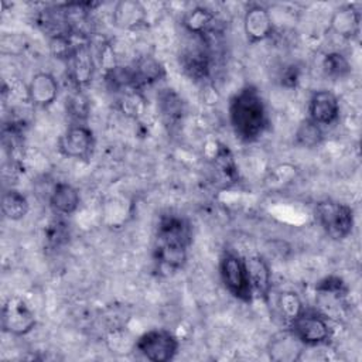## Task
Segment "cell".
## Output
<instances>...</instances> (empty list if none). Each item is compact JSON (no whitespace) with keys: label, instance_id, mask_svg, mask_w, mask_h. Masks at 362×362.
Instances as JSON below:
<instances>
[{"label":"cell","instance_id":"obj_1","mask_svg":"<svg viewBox=\"0 0 362 362\" xmlns=\"http://www.w3.org/2000/svg\"><path fill=\"white\" fill-rule=\"evenodd\" d=\"M229 122L236 137L243 143L256 141L269 127V113L259 89L246 85L229 100Z\"/></svg>","mask_w":362,"mask_h":362},{"label":"cell","instance_id":"obj_2","mask_svg":"<svg viewBox=\"0 0 362 362\" xmlns=\"http://www.w3.org/2000/svg\"><path fill=\"white\" fill-rule=\"evenodd\" d=\"M191 243L189 223L177 215H165L160 219L154 259L161 272H178L187 263V249Z\"/></svg>","mask_w":362,"mask_h":362},{"label":"cell","instance_id":"obj_3","mask_svg":"<svg viewBox=\"0 0 362 362\" xmlns=\"http://www.w3.org/2000/svg\"><path fill=\"white\" fill-rule=\"evenodd\" d=\"M315 218L325 235L332 240H344L354 228V211L349 205L324 199L315 205Z\"/></svg>","mask_w":362,"mask_h":362},{"label":"cell","instance_id":"obj_4","mask_svg":"<svg viewBox=\"0 0 362 362\" xmlns=\"http://www.w3.org/2000/svg\"><path fill=\"white\" fill-rule=\"evenodd\" d=\"M219 276L229 294L242 303H252L255 294L243 257L233 252H225L219 260Z\"/></svg>","mask_w":362,"mask_h":362},{"label":"cell","instance_id":"obj_5","mask_svg":"<svg viewBox=\"0 0 362 362\" xmlns=\"http://www.w3.org/2000/svg\"><path fill=\"white\" fill-rule=\"evenodd\" d=\"M288 329L304 346H320L331 338L328 317L315 310L304 308L288 322Z\"/></svg>","mask_w":362,"mask_h":362},{"label":"cell","instance_id":"obj_6","mask_svg":"<svg viewBox=\"0 0 362 362\" xmlns=\"http://www.w3.org/2000/svg\"><path fill=\"white\" fill-rule=\"evenodd\" d=\"M136 349L151 362H168L178 351L177 337L164 328H154L139 337Z\"/></svg>","mask_w":362,"mask_h":362},{"label":"cell","instance_id":"obj_7","mask_svg":"<svg viewBox=\"0 0 362 362\" xmlns=\"http://www.w3.org/2000/svg\"><path fill=\"white\" fill-rule=\"evenodd\" d=\"M35 314L20 297H10L1 310V328L14 337H24L34 329Z\"/></svg>","mask_w":362,"mask_h":362},{"label":"cell","instance_id":"obj_8","mask_svg":"<svg viewBox=\"0 0 362 362\" xmlns=\"http://www.w3.org/2000/svg\"><path fill=\"white\" fill-rule=\"evenodd\" d=\"M58 146L65 157L86 158L95 147L93 132L85 124H72L62 133Z\"/></svg>","mask_w":362,"mask_h":362},{"label":"cell","instance_id":"obj_9","mask_svg":"<svg viewBox=\"0 0 362 362\" xmlns=\"http://www.w3.org/2000/svg\"><path fill=\"white\" fill-rule=\"evenodd\" d=\"M66 65L68 76L74 88L81 90L82 88L88 86L93 78L95 71V62L89 44L85 41L76 42L71 57L66 61Z\"/></svg>","mask_w":362,"mask_h":362},{"label":"cell","instance_id":"obj_10","mask_svg":"<svg viewBox=\"0 0 362 362\" xmlns=\"http://www.w3.org/2000/svg\"><path fill=\"white\" fill-rule=\"evenodd\" d=\"M339 116V102L335 93L328 89L314 92L308 100V117L317 124L328 126Z\"/></svg>","mask_w":362,"mask_h":362},{"label":"cell","instance_id":"obj_11","mask_svg":"<svg viewBox=\"0 0 362 362\" xmlns=\"http://www.w3.org/2000/svg\"><path fill=\"white\" fill-rule=\"evenodd\" d=\"M243 31L249 42H260L273 34V21L266 7L250 6L243 16Z\"/></svg>","mask_w":362,"mask_h":362},{"label":"cell","instance_id":"obj_12","mask_svg":"<svg viewBox=\"0 0 362 362\" xmlns=\"http://www.w3.org/2000/svg\"><path fill=\"white\" fill-rule=\"evenodd\" d=\"M112 21L119 30L132 31L146 25L147 10L137 0H120L115 4Z\"/></svg>","mask_w":362,"mask_h":362},{"label":"cell","instance_id":"obj_13","mask_svg":"<svg viewBox=\"0 0 362 362\" xmlns=\"http://www.w3.org/2000/svg\"><path fill=\"white\" fill-rule=\"evenodd\" d=\"M58 82L49 72H37L31 76L27 86V96L30 102L40 107L52 105L58 96Z\"/></svg>","mask_w":362,"mask_h":362},{"label":"cell","instance_id":"obj_14","mask_svg":"<svg viewBox=\"0 0 362 362\" xmlns=\"http://www.w3.org/2000/svg\"><path fill=\"white\" fill-rule=\"evenodd\" d=\"M245 264L253 294L267 303L272 291V272L269 263L260 255H252L245 259Z\"/></svg>","mask_w":362,"mask_h":362},{"label":"cell","instance_id":"obj_15","mask_svg":"<svg viewBox=\"0 0 362 362\" xmlns=\"http://www.w3.org/2000/svg\"><path fill=\"white\" fill-rule=\"evenodd\" d=\"M361 13L354 4L337 7L329 20V30L341 38H354L359 34Z\"/></svg>","mask_w":362,"mask_h":362},{"label":"cell","instance_id":"obj_16","mask_svg":"<svg viewBox=\"0 0 362 362\" xmlns=\"http://www.w3.org/2000/svg\"><path fill=\"white\" fill-rule=\"evenodd\" d=\"M79 192L78 189L64 181L57 182L49 194V206L57 215H71L79 206Z\"/></svg>","mask_w":362,"mask_h":362},{"label":"cell","instance_id":"obj_17","mask_svg":"<svg viewBox=\"0 0 362 362\" xmlns=\"http://www.w3.org/2000/svg\"><path fill=\"white\" fill-rule=\"evenodd\" d=\"M303 348L304 345L288 329L287 332L280 334L272 339L267 352L273 361L291 362L300 359Z\"/></svg>","mask_w":362,"mask_h":362},{"label":"cell","instance_id":"obj_18","mask_svg":"<svg viewBox=\"0 0 362 362\" xmlns=\"http://www.w3.org/2000/svg\"><path fill=\"white\" fill-rule=\"evenodd\" d=\"M181 65L189 78L194 81H204L209 75V54L205 48L187 49L181 55Z\"/></svg>","mask_w":362,"mask_h":362},{"label":"cell","instance_id":"obj_19","mask_svg":"<svg viewBox=\"0 0 362 362\" xmlns=\"http://www.w3.org/2000/svg\"><path fill=\"white\" fill-rule=\"evenodd\" d=\"M133 72H134L136 85L139 90L143 86L153 85L154 82L160 81L165 75V69L161 65V62L150 55H146L137 59L133 66Z\"/></svg>","mask_w":362,"mask_h":362},{"label":"cell","instance_id":"obj_20","mask_svg":"<svg viewBox=\"0 0 362 362\" xmlns=\"http://www.w3.org/2000/svg\"><path fill=\"white\" fill-rule=\"evenodd\" d=\"M215 24V14L202 6H197L194 8H191L182 20V25L184 28L192 34V35H198V37H205L208 33H211L212 27Z\"/></svg>","mask_w":362,"mask_h":362},{"label":"cell","instance_id":"obj_21","mask_svg":"<svg viewBox=\"0 0 362 362\" xmlns=\"http://www.w3.org/2000/svg\"><path fill=\"white\" fill-rule=\"evenodd\" d=\"M30 209V204L27 197L18 189L10 188L3 192L1 197V212L10 221L23 219Z\"/></svg>","mask_w":362,"mask_h":362},{"label":"cell","instance_id":"obj_22","mask_svg":"<svg viewBox=\"0 0 362 362\" xmlns=\"http://www.w3.org/2000/svg\"><path fill=\"white\" fill-rule=\"evenodd\" d=\"M158 110L167 124H175L184 115L182 99L173 89H163L157 98Z\"/></svg>","mask_w":362,"mask_h":362},{"label":"cell","instance_id":"obj_23","mask_svg":"<svg viewBox=\"0 0 362 362\" xmlns=\"http://www.w3.org/2000/svg\"><path fill=\"white\" fill-rule=\"evenodd\" d=\"M324 133L322 127L313 122L310 117H305L300 122L297 130H296V143L301 147L313 148L322 143Z\"/></svg>","mask_w":362,"mask_h":362},{"label":"cell","instance_id":"obj_24","mask_svg":"<svg viewBox=\"0 0 362 362\" xmlns=\"http://www.w3.org/2000/svg\"><path fill=\"white\" fill-rule=\"evenodd\" d=\"M322 71L325 76L331 79H341L351 72V64L344 54L338 51H332L324 55Z\"/></svg>","mask_w":362,"mask_h":362},{"label":"cell","instance_id":"obj_25","mask_svg":"<svg viewBox=\"0 0 362 362\" xmlns=\"http://www.w3.org/2000/svg\"><path fill=\"white\" fill-rule=\"evenodd\" d=\"M277 308L280 315L288 324L304 310V305L300 296L296 291L286 290L277 296Z\"/></svg>","mask_w":362,"mask_h":362},{"label":"cell","instance_id":"obj_26","mask_svg":"<svg viewBox=\"0 0 362 362\" xmlns=\"http://www.w3.org/2000/svg\"><path fill=\"white\" fill-rule=\"evenodd\" d=\"M315 290L321 296H329V297H334L338 300H341L348 293V287H346L345 281L338 276L324 277L322 280L318 281V284L315 286Z\"/></svg>","mask_w":362,"mask_h":362},{"label":"cell","instance_id":"obj_27","mask_svg":"<svg viewBox=\"0 0 362 362\" xmlns=\"http://www.w3.org/2000/svg\"><path fill=\"white\" fill-rule=\"evenodd\" d=\"M75 90L76 92L66 99V112L72 119L82 120L88 115V102L86 98L78 89Z\"/></svg>","mask_w":362,"mask_h":362},{"label":"cell","instance_id":"obj_28","mask_svg":"<svg viewBox=\"0 0 362 362\" xmlns=\"http://www.w3.org/2000/svg\"><path fill=\"white\" fill-rule=\"evenodd\" d=\"M45 238L48 240V243L58 246L62 240H65L66 238V229H65V223H62L61 221H54L48 225L47 228V233Z\"/></svg>","mask_w":362,"mask_h":362},{"label":"cell","instance_id":"obj_29","mask_svg":"<svg viewBox=\"0 0 362 362\" xmlns=\"http://www.w3.org/2000/svg\"><path fill=\"white\" fill-rule=\"evenodd\" d=\"M298 78H300V72L296 66H288L284 72H283V76H281V83L286 85V86H296L297 82H298Z\"/></svg>","mask_w":362,"mask_h":362}]
</instances>
